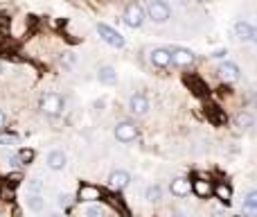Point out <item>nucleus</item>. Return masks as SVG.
<instances>
[{
	"label": "nucleus",
	"mask_w": 257,
	"mask_h": 217,
	"mask_svg": "<svg viewBox=\"0 0 257 217\" xmlns=\"http://www.w3.org/2000/svg\"><path fill=\"white\" fill-rule=\"evenodd\" d=\"M59 61H61L66 68H72L77 63V57H75V52H63L61 57H59Z\"/></svg>",
	"instance_id": "nucleus-23"
},
{
	"label": "nucleus",
	"mask_w": 257,
	"mask_h": 217,
	"mask_svg": "<svg viewBox=\"0 0 257 217\" xmlns=\"http://www.w3.org/2000/svg\"><path fill=\"white\" fill-rule=\"evenodd\" d=\"M111 217H122V215H111Z\"/></svg>",
	"instance_id": "nucleus-35"
},
{
	"label": "nucleus",
	"mask_w": 257,
	"mask_h": 217,
	"mask_svg": "<svg viewBox=\"0 0 257 217\" xmlns=\"http://www.w3.org/2000/svg\"><path fill=\"white\" fill-rule=\"evenodd\" d=\"M253 30H255V25H250V23H246V21L235 23V36L239 41H248L250 43V39H253Z\"/></svg>",
	"instance_id": "nucleus-17"
},
{
	"label": "nucleus",
	"mask_w": 257,
	"mask_h": 217,
	"mask_svg": "<svg viewBox=\"0 0 257 217\" xmlns=\"http://www.w3.org/2000/svg\"><path fill=\"white\" fill-rule=\"evenodd\" d=\"M145 7H142L140 3H128L124 7V14H122V21L126 23V27H131V30H138V27H142V23H145Z\"/></svg>",
	"instance_id": "nucleus-3"
},
{
	"label": "nucleus",
	"mask_w": 257,
	"mask_h": 217,
	"mask_svg": "<svg viewBox=\"0 0 257 217\" xmlns=\"http://www.w3.org/2000/svg\"><path fill=\"white\" fill-rule=\"evenodd\" d=\"M145 16L154 23H167L172 18V7H169L165 0H149L147 3V9H145Z\"/></svg>",
	"instance_id": "nucleus-2"
},
{
	"label": "nucleus",
	"mask_w": 257,
	"mask_h": 217,
	"mask_svg": "<svg viewBox=\"0 0 257 217\" xmlns=\"http://www.w3.org/2000/svg\"><path fill=\"white\" fill-rule=\"evenodd\" d=\"M0 197H3V188H0Z\"/></svg>",
	"instance_id": "nucleus-34"
},
{
	"label": "nucleus",
	"mask_w": 257,
	"mask_h": 217,
	"mask_svg": "<svg viewBox=\"0 0 257 217\" xmlns=\"http://www.w3.org/2000/svg\"><path fill=\"white\" fill-rule=\"evenodd\" d=\"M226 54H228V50H226V48H219V50H214V52L210 54V57H212V59H226Z\"/></svg>",
	"instance_id": "nucleus-27"
},
{
	"label": "nucleus",
	"mask_w": 257,
	"mask_h": 217,
	"mask_svg": "<svg viewBox=\"0 0 257 217\" xmlns=\"http://www.w3.org/2000/svg\"><path fill=\"white\" fill-rule=\"evenodd\" d=\"M244 213L246 215H257V190H250L244 199Z\"/></svg>",
	"instance_id": "nucleus-19"
},
{
	"label": "nucleus",
	"mask_w": 257,
	"mask_h": 217,
	"mask_svg": "<svg viewBox=\"0 0 257 217\" xmlns=\"http://www.w3.org/2000/svg\"><path fill=\"white\" fill-rule=\"evenodd\" d=\"M212 190H214V183L210 179H194L192 181V192L196 197H201V199H208L212 195Z\"/></svg>",
	"instance_id": "nucleus-14"
},
{
	"label": "nucleus",
	"mask_w": 257,
	"mask_h": 217,
	"mask_svg": "<svg viewBox=\"0 0 257 217\" xmlns=\"http://www.w3.org/2000/svg\"><path fill=\"white\" fill-rule=\"evenodd\" d=\"M212 195L217 197L221 204L230 206V201H232V188L228 186V183H217V186H214V190H212Z\"/></svg>",
	"instance_id": "nucleus-18"
},
{
	"label": "nucleus",
	"mask_w": 257,
	"mask_h": 217,
	"mask_svg": "<svg viewBox=\"0 0 257 217\" xmlns=\"http://www.w3.org/2000/svg\"><path fill=\"white\" fill-rule=\"evenodd\" d=\"M45 163H48L50 170H54V172H61V170L68 165V156L63 154L61 150H52L48 154V159H45Z\"/></svg>",
	"instance_id": "nucleus-13"
},
{
	"label": "nucleus",
	"mask_w": 257,
	"mask_h": 217,
	"mask_svg": "<svg viewBox=\"0 0 257 217\" xmlns=\"http://www.w3.org/2000/svg\"><path fill=\"white\" fill-rule=\"evenodd\" d=\"M219 77H221V82H226V84H232V82H237L241 77V70L235 61H223L221 66H219Z\"/></svg>",
	"instance_id": "nucleus-10"
},
{
	"label": "nucleus",
	"mask_w": 257,
	"mask_h": 217,
	"mask_svg": "<svg viewBox=\"0 0 257 217\" xmlns=\"http://www.w3.org/2000/svg\"><path fill=\"white\" fill-rule=\"evenodd\" d=\"M18 161H21V165H30L32 161H34V150H30V147H23V150H18Z\"/></svg>",
	"instance_id": "nucleus-21"
},
{
	"label": "nucleus",
	"mask_w": 257,
	"mask_h": 217,
	"mask_svg": "<svg viewBox=\"0 0 257 217\" xmlns=\"http://www.w3.org/2000/svg\"><path fill=\"white\" fill-rule=\"evenodd\" d=\"M50 217H61V215H50Z\"/></svg>",
	"instance_id": "nucleus-33"
},
{
	"label": "nucleus",
	"mask_w": 257,
	"mask_h": 217,
	"mask_svg": "<svg viewBox=\"0 0 257 217\" xmlns=\"http://www.w3.org/2000/svg\"><path fill=\"white\" fill-rule=\"evenodd\" d=\"M145 199L149 201V204H158V201L163 199V188H160L158 183L149 186V188H147V192H145Z\"/></svg>",
	"instance_id": "nucleus-20"
},
{
	"label": "nucleus",
	"mask_w": 257,
	"mask_h": 217,
	"mask_svg": "<svg viewBox=\"0 0 257 217\" xmlns=\"http://www.w3.org/2000/svg\"><path fill=\"white\" fill-rule=\"evenodd\" d=\"M169 192H172L174 197H178V199H183V197H187L192 192V181L187 177L174 179V181L169 183Z\"/></svg>",
	"instance_id": "nucleus-11"
},
{
	"label": "nucleus",
	"mask_w": 257,
	"mask_h": 217,
	"mask_svg": "<svg viewBox=\"0 0 257 217\" xmlns=\"http://www.w3.org/2000/svg\"><path fill=\"white\" fill-rule=\"evenodd\" d=\"M59 206L68 208V206H70V197H68V195H61V197H59Z\"/></svg>",
	"instance_id": "nucleus-28"
},
{
	"label": "nucleus",
	"mask_w": 257,
	"mask_h": 217,
	"mask_svg": "<svg viewBox=\"0 0 257 217\" xmlns=\"http://www.w3.org/2000/svg\"><path fill=\"white\" fill-rule=\"evenodd\" d=\"M39 109L43 111L45 115H50V118H54V115H61V113H63V109H66V100H63L59 93H54V91H50V93H43V95H41Z\"/></svg>",
	"instance_id": "nucleus-1"
},
{
	"label": "nucleus",
	"mask_w": 257,
	"mask_h": 217,
	"mask_svg": "<svg viewBox=\"0 0 257 217\" xmlns=\"http://www.w3.org/2000/svg\"><path fill=\"white\" fill-rule=\"evenodd\" d=\"M169 57H172V63L178 68H187L196 61V54L187 48H169Z\"/></svg>",
	"instance_id": "nucleus-7"
},
{
	"label": "nucleus",
	"mask_w": 257,
	"mask_h": 217,
	"mask_svg": "<svg viewBox=\"0 0 257 217\" xmlns=\"http://www.w3.org/2000/svg\"><path fill=\"white\" fill-rule=\"evenodd\" d=\"M205 3H208V0H205Z\"/></svg>",
	"instance_id": "nucleus-36"
},
{
	"label": "nucleus",
	"mask_w": 257,
	"mask_h": 217,
	"mask_svg": "<svg viewBox=\"0 0 257 217\" xmlns=\"http://www.w3.org/2000/svg\"><path fill=\"white\" fill-rule=\"evenodd\" d=\"M41 188H43V183H41L39 179H32V181L27 183V190H30V195H41Z\"/></svg>",
	"instance_id": "nucleus-24"
},
{
	"label": "nucleus",
	"mask_w": 257,
	"mask_h": 217,
	"mask_svg": "<svg viewBox=\"0 0 257 217\" xmlns=\"http://www.w3.org/2000/svg\"><path fill=\"white\" fill-rule=\"evenodd\" d=\"M97 34L102 36V41H106L113 48H124V36L117 30H113L111 25H106V23H97Z\"/></svg>",
	"instance_id": "nucleus-6"
},
{
	"label": "nucleus",
	"mask_w": 257,
	"mask_h": 217,
	"mask_svg": "<svg viewBox=\"0 0 257 217\" xmlns=\"http://www.w3.org/2000/svg\"><path fill=\"white\" fill-rule=\"evenodd\" d=\"M250 43H257V27L253 30V39H250Z\"/></svg>",
	"instance_id": "nucleus-31"
},
{
	"label": "nucleus",
	"mask_w": 257,
	"mask_h": 217,
	"mask_svg": "<svg viewBox=\"0 0 257 217\" xmlns=\"http://www.w3.org/2000/svg\"><path fill=\"white\" fill-rule=\"evenodd\" d=\"M3 39H5V36H3V30H0V43H3Z\"/></svg>",
	"instance_id": "nucleus-32"
},
{
	"label": "nucleus",
	"mask_w": 257,
	"mask_h": 217,
	"mask_svg": "<svg viewBox=\"0 0 257 217\" xmlns=\"http://www.w3.org/2000/svg\"><path fill=\"white\" fill-rule=\"evenodd\" d=\"M113 133H115V140L117 142H133L138 138V124L131 122V120H120V122L115 124V129H113Z\"/></svg>",
	"instance_id": "nucleus-5"
},
{
	"label": "nucleus",
	"mask_w": 257,
	"mask_h": 217,
	"mask_svg": "<svg viewBox=\"0 0 257 217\" xmlns=\"http://www.w3.org/2000/svg\"><path fill=\"white\" fill-rule=\"evenodd\" d=\"M27 206H30L32 210H36V213H39V210H43L45 201H43V197H41V195H30V197H27Z\"/></svg>",
	"instance_id": "nucleus-22"
},
{
	"label": "nucleus",
	"mask_w": 257,
	"mask_h": 217,
	"mask_svg": "<svg viewBox=\"0 0 257 217\" xmlns=\"http://www.w3.org/2000/svg\"><path fill=\"white\" fill-rule=\"evenodd\" d=\"M104 199V190L95 183H81L79 190H77V201L81 204H97Z\"/></svg>",
	"instance_id": "nucleus-4"
},
{
	"label": "nucleus",
	"mask_w": 257,
	"mask_h": 217,
	"mask_svg": "<svg viewBox=\"0 0 257 217\" xmlns=\"http://www.w3.org/2000/svg\"><path fill=\"white\" fill-rule=\"evenodd\" d=\"M149 61H151V66H156V68H167L169 63H172L169 48H154L149 52Z\"/></svg>",
	"instance_id": "nucleus-12"
},
{
	"label": "nucleus",
	"mask_w": 257,
	"mask_h": 217,
	"mask_svg": "<svg viewBox=\"0 0 257 217\" xmlns=\"http://www.w3.org/2000/svg\"><path fill=\"white\" fill-rule=\"evenodd\" d=\"M97 80H99V84H104V86L117 84V70L113 66H108V63H104V66L97 68Z\"/></svg>",
	"instance_id": "nucleus-15"
},
{
	"label": "nucleus",
	"mask_w": 257,
	"mask_h": 217,
	"mask_svg": "<svg viewBox=\"0 0 257 217\" xmlns=\"http://www.w3.org/2000/svg\"><path fill=\"white\" fill-rule=\"evenodd\" d=\"M131 183V174L126 172V170H113L111 174H108V188L111 190H124V188Z\"/></svg>",
	"instance_id": "nucleus-9"
},
{
	"label": "nucleus",
	"mask_w": 257,
	"mask_h": 217,
	"mask_svg": "<svg viewBox=\"0 0 257 217\" xmlns=\"http://www.w3.org/2000/svg\"><path fill=\"white\" fill-rule=\"evenodd\" d=\"M235 127L239 129V131H250V129L255 127V115L248 113V111H239V113L235 115Z\"/></svg>",
	"instance_id": "nucleus-16"
},
{
	"label": "nucleus",
	"mask_w": 257,
	"mask_h": 217,
	"mask_svg": "<svg viewBox=\"0 0 257 217\" xmlns=\"http://www.w3.org/2000/svg\"><path fill=\"white\" fill-rule=\"evenodd\" d=\"M18 140L16 133H0V145H14Z\"/></svg>",
	"instance_id": "nucleus-25"
},
{
	"label": "nucleus",
	"mask_w": 257,
	"mask_h": 217,
	"mask_svg": "<svg viewBox=\"0 0 257 217\" xmlns=\"http://www.w3.org/2000/svg\"><path fill=\"white\" fill-rule=\"evenodd\" d=\"M172 217H185V215H183V210H178V208H174V210H172Z\"/></svg>",
	"instance_id": "nucleus-30"
},
{
	"label": "nucleus",
	"mask_w": 257,
	"mask_h": 217,
	"mask_svg": "<svg viewBox=\"0 0 257 217\" xmlns=\"http://www.w3.org/2000/svg\"><path fill=\"white\" fill-rule=\"evenodd\" d=\"M5 122H7V115H5V111L0 109V129L5 127Z\"/></svg>",
	"instance_id": "nucleus-29"
},
{
	"label": "nucleus",
	"mask_w": 257,
	"mask_h": 217,
	"mask_svg": "<svg viewBox=\"0 0 257 217\" xmlns=\"http://www.w3.org/2000/svg\"><path fill=\"white\" fill-rule=\"evenodd\" d=\"M149 109H151V104L145 93H133L131 98H128V111H131L133 115H145Z\"/></svg>",
	"instance_id": "nucleus-8"
},
{
	"label": "nucleus",
	"mask_w": 257,
	"mask_h": 217,
	"mask_svg": "<svg viewBox=\"0 0 257 217\" xmlns=\"http://www.w3.org/2000/svg\"><path fill=\"white\" fill-rule=\"evenodd\" d=\"M86 217H104V210L99 206H88L86 208Z\"/></svg>",
	"instance_id": "nucleus-26"
}]
</instances>
